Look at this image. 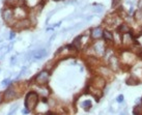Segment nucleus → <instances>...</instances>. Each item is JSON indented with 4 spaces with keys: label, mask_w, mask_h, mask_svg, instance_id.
Returning a JSON list of instances; mask_svg holds the SVG:
<instances>
[{
    "label": "nucleus",
    "mask_w": 142,
    "mask_h": 115,
    "mask_svg": "<svg viewBox=\"0 0 142 115\" xmlns=\"http://www.w3.org/2000/svg\"><path fill=\"white\" fill-rule=\"evenodd\" d=\"M40 103V97L37 92L35 91H29L26 94L25 97V108L28 109L29 111H33L35 110V107Z\"/></svg>",
    "instance_id": "obj_1"
},
{
    "label": "nucleus",
    "mask_w": 142,
    "mask_h": 115,
    "mask_svg": "<svg viewBox=\"0 0 142 115\" xmlns=\"http://www.w3.org/2000/svg\"><path fill=\"white\" fill-rule=\"evenodd\" d=\"M107 43H105L104 41H96L93 42L92 44V51L93 53L96 54L97 56H100V57H104L106 51H107V46H106Z\"/></svg>",
    "instance_id": "obj_2"
},
{
    "label": "nucleus",
    "mask_w": 142,
    "mask_h": 115,
    "mask_svg": "<svg viewBox=\"0 0 142 115\" xmlns=\"http://www.w3.org/2000/svg\"><path fill=\"white\" fill-rule=\"evenodd\" d=\"M49 79H50V73L45 70V71H42L41 73H38L35 76L34 81L38 86H44L49 82Z\"/></svg>",
    "instance_id": "obj_3"
},
{
    "label": "nucleus",
    "mask_w": 142,
    "mask_h": 115,
    "mask_svg": "<svg viewBox=\"0 0 142 115\" xmlns=\"http://www.w3.org/2000/svg\"><path fill=\"white\" fill-rule=\"evenodd\" d=\"M108 68L111 70L112 72H116L121 68L120 59L116 55H111L108 58Z\"/></svg>",
    "instance_id": "obj_4"
},
{
    "label": "nucleus",
    "mask_w": 142,
    "mask_h": 115,
    "mask_svg": "<svg viewBox=\"0 0 142 115\" xmlns=\"http://www.w3.org/2000/svg\"><path fill=\"white\" fill-rule=\"evenodd\" d=\"M105 86H106V80H105L104 77H102V76H96V77L92 79V87L96 89V90L102 91Z\"/></svg>",
    "instance_id": "obj_5"
},
{
    "label": "nucleus",
    "mask_w": 142,
    "mask_h": 115,
    "mask_svg": "<svg viewBox=\"0 0 142 115\" xmlns=\"http://www.w3.org/2000/svg\"><path fill=\"white\" fill-rule=\"evenodd\" d=\"M103 34H104V29L102 26H97V27H94L90 30V39L92 41H100L103 39Z\"/></svg>",
    "instance_id": "obj_6"
},
{
    "label": "nucleus",
    "mask_w": 142,
    "mask_h": 115,
    "mask_svg": "<svg viewBox=\"0 0 142 115\" xmlns=\"http://www.w3.org/2000/svg\"><path fill=\"white\" fill-rule=\"evenodd\" d=\"M14 17L16 20H23V19H26L27 17V10L24 6L22 5H18V6H16L14 8Z\"/></svg>",
    "instance_id": "obj_7"
},
{
    "label": "nucleus",
    "mask_w": 142,
    "mask_h": 115,
    "mask_svg": "<svg viewBox=\"0 0 142 115\" xmlns=\"http://www.w3.org/2000/svg\"><path fill=\"white\" fill-rule=\"evenodd\" d=\"M2 18H3V20L6 23H8V24L12 23L14 19H15V17H14V9H11V8H4L2 10Z\"/></svg>",
    "instance_id": "obj_8"
},
{
    "label": "nucleus",
    "mask_w": 142,
    "mask_h": 115,
    "mask_svg": "<svg viewBox=\"0 0 142 115\" xmlns=\"http://www.w3.org/2000/svg\"><path fill=\"white\" fill-rule=\"evenodd\" d=\"M31 26V21L29 19H23V20H20L18 22H16L14 24V27L16 29H19V30H23V29H27Z\"/></svg>",
    "instance_id": "obj_9"
},
{
    "label": "nucleus",
    "mask_w": 142,
    "mask_h": 115,
    "mask_svg": "<svg viewBox=\"0 0 142 115\" xmlns=\"http://www.w3.org/2000/svg\"><path fill=\"white\" fill-rule=\"evenodd\" d=\"M17 96V91H16V88L14 86H10L9 88H7L5 90V92L3 93V98L5 101H9V100H12Z\"/></svg>",
    "instance_id": "obj_10"
},
{
    "label": "nucleus",
    "mask_w": 142,
    "mask_h": 115,
    "mask_svg": "<svg viewBox=\"0 0 142 115\" xmlns=\"http://www.w3.org/2000/svg\"><path fill=\"white\" fill-rule=\"evenodd\" d=\"M47 54H48V51H47V49H37V50H35L34 52H32V57L34 60H41L43 59L44 57L47 56Z\"/></svg>",
    "instance_id": "obj_11"
},
{
    "label": "nucleus",
    "mask_w": 142,
    "mask_h": 115,
    "mask_svg": "<svg viewBox=\"0 0 142 115\" xmlns=\"http://www.w3.org/2000/svg\"><path fill=\"white\" fill-rule=\"evenodd\" d=\"M113 39H114V33L111 32L108 29H104V34H103V41L105 43H110L113 44Z\"/></svg>",
    "instance_id": "obj_12"
},
{
    "label": "nucleus",
    "mask_w": 142,
    "mask_h": 115,
    "mask_svg": "<svg viewBox=\"0 0 142 115\" xmlns=\"http://www.w3.org/2000/svg\"><path fill=\"white\" fill-rule=\"evenodd\" d=\"M125 83H127L128 85H137V84L140 83V81L137 79V77H135V76H131L129 79H127Z\"/></svg>",
    "instance_id": "obj_13"
},
{
    "label": "nucleus",
    "mask_w": 142,
    "mask_h": 115,
    "mask_svg": "<svg viewBox=\"0 0 142 115\" xmlns=\"http://www.w3.org/2000/svg\"><path fill=\"white\" fill-rule=\"evenodd\" d=\"M41 2V0H26V5L30 8H34Z\"/></svg>",
    "instance_id": "obj_14"
},
{
    "label": "nucleus",
    "mask_w": 142,
    "mask_h": 115,
    "mask_svg": "<svg viewBox=\"0 0 142 115\" xmlns=\"http://www.w3.org/2000/svg\"><path fill=\"white\" fill-rule=\"evenodd\" d=\"M81 107H82L84 110L88 111V110H90V108L92 107V103H91L90 100H85V101H83V102L81 103Z\"/></svg>",
    "instance_id": "obj_15"
},
{
    "label": "nucleus",
    "mask_w": 142,
    "mask_h": 115,
    "mask_svg": "<svg viewBox=\"0 0 142 115\" xmlns=\"http://www.w3.org/2000/svg\"><path fill=\"white\" fill-rule=\"evenodd\" d=\"M133 114L134 115H142V105H137L133 109Z\"/></svg>",
    "instance_id": "obj_16"
},
{
    "label": "nucleus",
    "mask_w": 142,
    "mask_h": 115,
    "mask_svg": "<svg viewBox=\"0 0 142 115\" xmlns=\"http://www.w3.org/2000/svg\"><path fill=\"white\" fill-rule=\"evenodd\" d=\"M8 50H9L8 47H3V48L0 49V58H1L2 56H4V55L8 52Z\"/></svg>",
    "instance_id": "obj_17"
},
{
    "label": "nucleus",
    "mask_w": 142,
    "mask_h": 115,
    "mask_svg": "<svg viewBox=\"0 0 142 115\" xmlns=\"http://www.w3.org/2000/svg\"><path fill=\"white\" fill-rule=\"evenodd\" d=\"M92 10H93L94 12H102V11L104 10V6H103V5H100L99 7H93Z\"/></svg>",
    "instance_id": "obj_18"
},
{
    "label": "nucleus",
    "mask_w": 142,
    "mask_h": 115,
    "mask_svg": "<svg viewBox=\"0 0 142 115\" xmlns=\"http://www.w3.org/2000/svg\"><path fill=\"white\" fill-rule=\"evenodd\" d=\"M17 109H18V105H15V106H12V108L9 110V112H8V115H12L16 111H17Z\"/></svg>",
    "instance_id": "obj_19"
},
{
    "label": "nucleus",
    "mask_w": 142,
    "mask_h": 115,
    "mask_svg": "<svg viewBox=\"0 0 142 115\" xmlns=\"http://www.w3.org/2000/svg\"><path fill=\"white\" fill-rule=\"evenodd\" d=\"M123 100H124V96H123L122 94H119V95L116 97V102H117V103H122Z\"/></svg>",
    "instance_id": "obj_20"
},
{
    "label": "nucleus",
    "mask_w": 142,
    "mask_h": 115,
    "mask_svg": "<svg viewBox=\"0 0 142 115\" xmlns=\"http://www.w3.org/2000/svg\"><path fill=\"white\" fill-rule=\"evenodd\" d=\"M120 1H121V0H113V1H112V7H118V4L120 3Z\"/></svg>",
    "instance_id": "obj_21"
},
{
    "label": "nucleus",
    "mask_w": 142,
    "mask_h": 115,
    "mask_svg": "<svg viewBox=\"0 0 142 115\" xmlns=\"http://www.w3.org/2000/svg\"><path fill=\"white\" fill-rule=\"evenodd\" d=\"M9 83H10V79H5L2 81V85H7Z\"/></svg>",
    "instance_id": "obj_22"
},
{
    "label": "nucleus",
    "mask_w": 142,
    "mask_h": 115,
    "mask_svg": "<svg viewBox=\"0 0 142 115\" xmlns=\"http://www.w3.org/2000/svg\"><path fill=\"white\" fill-rule=\"evenodd\" d=\"M16 60H17V57H16V56H12L11 58H10V64H15L16 63Z\"/></svg>",
    "instance_id": "obj_23"
},
{
    "label": "nucleus",
    "mask_w": 142,
    "mask_h": 115,
    "mask_svg": "<svg viewBox=\"0 0 142 115\" xmlns=\"http://www.w3.org/2000/svg\"><path fill=\"white\" fill-rule=\"evenodd\" d=\"M14 37H15V32L12 31V32H11V33L9 34V40H12Z\"/></svg>",
    "instance_id": "obj_24"
},
{
    "label": "nucleus",
    "mask_w": 142,
    "mask_h": 115,
    "mask_svg": "<svg viewBox=\"0 0 142 115\" xmlns=\"http://www.w3.org/2000/svg\"><path fill=\"white\" fill-rule=\"evenodd\" d=\"M29 112H30V111H29V110H28V109H26V108H25V109H24V110H23V114H28V113H29Z\"/></svg>",
    "instance_id": "obj_25"
},
{
    "label": "nucleus",
    "mask_w": 142,
    "mask_h": 115,
    "mask_svg": "<svg viewBox=\"0 0 142 115\" xmlns=\"http://www.w3.org/2000/svg\"><path fill=\"white\" fill-rule=\"evenodd\" d=\"M2 100H3V94H2V93H0V104L2 103Z\"/></svg>",
    "instance_id": "obj_26"
},
{
    "label": "nucleus",
    "mask_w": 142,
    "mask_h": 115,
    "mask_svg": "<svg viewBox=\"0 0 142 115\" xmlns=\"http://www.w3.org/2000/svg\"><path fill=\"white\" fill-rule=\"evenodd\" d=\"M120 115H128V113H127V112H122Z\"/></svg>",
    "instance_id": "obj_27"
},
{
    "label": "nucleus",
    "mask_w": 142,
    "mask_h": 115,
    "mask_svg": "<svg viewBox=\"0 0 142 115\" xmlns=\"http://www.w3.org/2000/svg\"><path fill=\"white\" fill-rule=\"evenodd\" d=\"M56 1H60V0H56Z\"/></svg>",
    "instance_id": "obj_28"
},
{
    "label": "nucleus",
    "mask_w": 142,
    "mask_h": 115,
    "mask_svg": "<svg viewBox=\"0 0 142 115\" xmlns=\"http://www.w3.org/2000/svg\"><path fill=\"white\" fill-rule=\"evenodd\" d=\"M141 102H142V97H141Z\"/></svg>",
    "instance_id": "obj_29"
}]
</instances>
